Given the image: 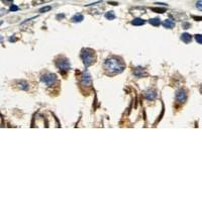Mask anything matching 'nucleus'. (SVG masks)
I'll list each match as a JSON object with an SVG mask.
<instances>
[{"mask_svg":"<svg viewBox=\"0 0 202 202\" xmlns=\"http://www.w3.org/2000/svg\"><path fill=\"white\" fill-rule=\"evenodd\" d=\"M104 70L108 75H116L119 74L126 69V65L119 58L111 57L108 58L107 60L104 62Z\"/></svg>","mask_w":202,"mask_h":202,"instance_id":"1","label":"nucleus"},{"mask_svg":"<svg viewBox=\"0 0 202 202\" xmlns=\"http://www.w3.org/2000/svg\"><path fill=\"white\" fill-rule=\"evenodd\" d=\"M80 57L85 67H89L95 62V53L91 49H83L81 51Z\"/></svg>","mask_w":202,"mask_h":202,"instance_id":"2","label":"nucleus"},{"mask_svg":"<svg viewBox=\"0 0 202 202\" xmlns=\"http://www.w3.org/2000/svg\"><path fill=\"white\" fill-rule=\"evenodd\" d=\"M56 67L60 70L61 73H66L71 69V65L68 59H66L64 57L58 58L56 60Z\"/></svg>","mask_w":202,"mask_h":202,"instance_id":"3","label":"nucleus"},{"mask_svg":"<svg viewBox=\"0 0 202 202\" xmlns=\"http://www.w3.org/2000/svg\"><path fill=\"white\" fill-rule=\"evenodd\" d=\"M40 80H42L43 83H45L47 86H53L57 81V76L54 73H46V74H43L40 77Z\"/></svg>","mask_w":202,"mask_h":202,"instance_id":"4","label":"nucleus"},{"mask_svg":"<svg viewBox=\"0 0 202 202\" xmlns=\"http://www.w3.org/2000/svg\"><path fill=\"white\" fill-rule=\"evenodd\" d=\"M92 84V79H91L90 73L87 71H84L81 75V80H80V85L85 86V87H90Z\"/></svg>","mask_w":202,"mask_h":202,"instance_id":"5","label":"nucleus"},{"mask_svg":"<svg viewBox=\"0 0 202 202\" xmlns=\"http://www.w3.org/2000/svg\"><path fill=\"white\" fill-rule=\"evenodd\" d=\"M176 100H177L179 103H184L187 100V92L184 89H179L177 92H176Z\"/></svg>","mask_w":202,"mask_h":202,"instance_id":"6","label":"nucleus"},{"mask_svg":"<svg viewBox=\"0 0 202 202\" xmlns=\"http://www.w3.org/2000/svg\"><path fill=\"white\" fill-rule=\"evenodd\" d=\"M158 96V93L155 89H148L145 93V97L146 100H154Z\"/></svg>","mask_w":202,"mask_h":202,"instance_id":"7","label":"nucleus"},{"mask_svg":"<svg viewBox=\"0 0 202 202\" xmlns=\"http://www.w3.org/2000/svg\"><path fill=\"white\" fill-rule=\"evenodd\" d=\"M134 75L138 78H142V77H146L148 76V73H146V69L142 68V67H138L134 70Z\"/></svg>","mask_w":202,"mask_h":202,"instance_id":"8","label":"nucleus"},{"mask_svg":"<svg viewBox=\"0 0 202 202\" xmlns=\"http://www.w3.org/2000/svg\"><path fill=\"white\" fill-rule=\"evenodd\" d=\"M181 39H182V42H184L185 43H188L192 40V35L190 34H187V32H184V34H182L181 35Z\"/></svg>","mask_w":202,"mask_h":202,"instance_id":"9","label":"nucleus"},{"mask_svg":"<svg viewBox=\"0 0 202 202\" xmlns=\"http://www.w3.org/2000/svg\"><path fill=\"white\" fill-rule=\"evenodd\" d=\"M163 25H164V27L171 29V28H173L175 27V23L171 19H166V20H164Z\"/></svg>","mask_w":202,"mask_h":202,"instance_id":"10","label":"nucleus"},{"mask_svg":"<svg viewBox=\"0 0 202 202\" xmlns=\"http://www.w3.org/2000/svg\"><path fill=\"white\" fill-rule=\"evenodd\" d=\"M146 23V21L144 19H142V18H134V19L131 21V24L133 25H135V27H139V25H144Z\"/></svg>","mask_w":202,"mask_h":202,"instance_id":"11","label":"nucleus"},{"mask_svg":"<svg viewBox=\"0 0 202 202\" xmlns=\"http://www.w3.org/2000/svg\"><path fill=\"white\" fill-rule=\"evenodd\" d=\"M17 84H18V87H19L21 90H27L28 88V83L27 82V81H23V80L18 81Z\"/></svg>","mask_w":202,"mask_h":202,"instance_id":"12","label":"nucleus"},{"mask_svg":"<svg viewBox=\"0 0 202 202\" xmlns=\"http://www.w3.org/2000/svg\"><path fill=\"white\" fill-rule=\"evenodd\" d=\"M83 15L82 14H75L74 16H73L72 18H71V20L73 21V23H81V21L83 20Z\"/></svg>","mask_w":202,"mask_h":202,"instance_id":"13","label":"nucleus"},{"mask_svg":"<svg viewBox=\"0 0 202 202\" xmlns=\"http://www.w3.org/2000/svg\"><path fill=\"white\" fill-rule=\"evenodd\" d=\"M149 23L152 24L153 27H159V25L161 24V19H160V18H158V17L152 18V19L149 20Z\"/></svg>","mask_w":202,"mask_h":202,"instance_id":"14","label":"nucleus"},{"mask_svg":"<svg viewBox=\"0 0 202 202\" xmlns=\"http://www.w3.org/2000/svg\"><path fill=\"white\" fill-rule=\"evenodd\" d=\"M105 17L109 20H113L115 18V14L113 11H108V12L105 13Z\"/></svg>","mask_w":202,"mask_h":202,"instance_id":"15","label":"nucleus"},{"mask_svg":"<svg viewBox=\"0 0 202 202\" xmlns=\"http://www.w3.org/2000/svg\"><path fill=\"white\" fill-rule=\"evenodd\" d=\"M150 10H153V11H155L157 13H164V12H166V8H160V7H152L150 8Z\"/></svg>","mask_w":202,"mask_h":202,"instance_id":"16","label":"nucleus"},{"mask_svg":"<svg viewBox=\"0 0 202 202\" xmlns=\"http://www.w3.org/2000/svg\"><path fill=\"white\" fill-rule=\"evenodd\" d=\"M51 0H32V4L34 5H39V4H43L46 2H49Z\"/></svg>","mask_w":202,"mask_h":202,"instance_id":"17","label":"nucleus"},{"mask_svg":"<svg viewBox=\"0 0 202 202\" xmlns=\"http://www.w3.org/2000/svg\"><path fill=\"white\" fill-rule=\"evenodd\" d=\"M194 36H195L196 42L198 43H200V45H202V35H195Z\"/></svg>","mask_w":202,"mask_h":202,"instance_id":"18","label":"nucleus"},{"mask_svg":"<svg viewBox=\"0 0 202 202\" xmlns=\"http://www.w3.org/2000/svg\"><path fill=\"white\" fill-rule=\"evenodd\" d=\"M51 9H52V7H51V6H46V7H43V8H40L39 9V12L43 13V12L49 11V10H51Z\"/></svg>","mask_w":202,"mask_h":202,"instance_id":"19","label":"nucleus"},{"mask_svg":"<svg viewBox=\"0 0 202 202\" xmlns=\"http://www.w3.org/2000/svg\"><path fill=\"white\" fill-rule=\"evenodd\" d=\"M196 8L202 11V0H199V1L196 2Z\"/></svg>","mask_w":202,"mask_h":202,"instance_id":"20","label":"nucleus"},{"mask_svg":"<svg viewBox=\"0 0 202 202\" xmlns=\"http://www.w3.org/2000/svg\"><path fill=\"white\" fill-rule=\"evenodd\" d=\"M193 19H195L197 21H202V16H195V15H192Z\"/></svg>","mask_w":202,"mask_h":202,"instance_id":"21","label":"nucleus"},{"mask_svg":"<svg viewBox=\"0 0 202 202\" xmlns=\"http://www.w3.org/2000/svg\"><path fill=\"white\" fill-rule=\"evenodd\" d=\"M16 10H18V7L15 5H11V7H10V11H16Z\"/></svg>","mask_w":202,"mask_h":202,"instance_id":"22","label":"nucleus"},{"mask_svg":"<svg viewBox=\"0 0 202 202\" xmlns=\"http://www.w3.org/2000/svg\"><path fill=\"white\" fill-rule=\"evenodd\" d=\"M190 27H191V25H190L189 23H184V24H183V27H184L185 29H187V28Z\"/></svg>","mask_w":202,"mask_h":202,"instance_id":"23","label":"nucleus"},{"mask_svg":"<svg viewBox=\"0 0 202 202\" xmlns=\"http://www.w3.org/2000/svg\"><path fill=\"white\" fill-rule=\"evenodd\" d=\"M3 2H5V3H11L13 0H2Z\"/></svg>","mask_w":202,"mask_h":202,"instance_id":"24","label":"nucleus"}]
</instances>
